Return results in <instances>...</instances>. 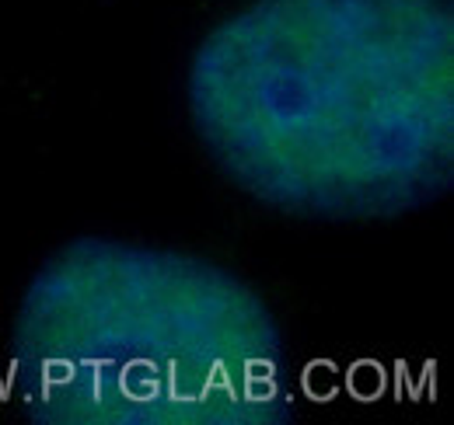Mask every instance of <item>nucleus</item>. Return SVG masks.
<instances>
[{
    "label": "nucleus",
    "mask_w": 454,
    "mask_h": 425,
    "mask_svg": "<svg viewBox=\"0 0 454 425\" xmlns=\"http://www.w3.org/2000/svg\"><path fill=\"white\" fill-rule=\"evenodd\" d=\"M214 164L259 203L381 220L430 203L454 167L448 0H252L185 77Z\"/></svg>",
    "instance_id": "nucleus-1"
},
{
    "label": "nucleus",
    "mask_w": 454,
    "mask_h": 425,
    "mask_svg": "<svg viewBox=\"0 0 454 425\" xmlns=\"http://www.w3.org/2000/svg\"><path fill=\"white\" fill-rule=\"evenodd\" d=\"M11 356L32 415L241 425L286 415V342L259 290L196 255L74 241L25 286Z\"/></svg>",
    "instance_id": "nucleus-2"
}]
</instances>
